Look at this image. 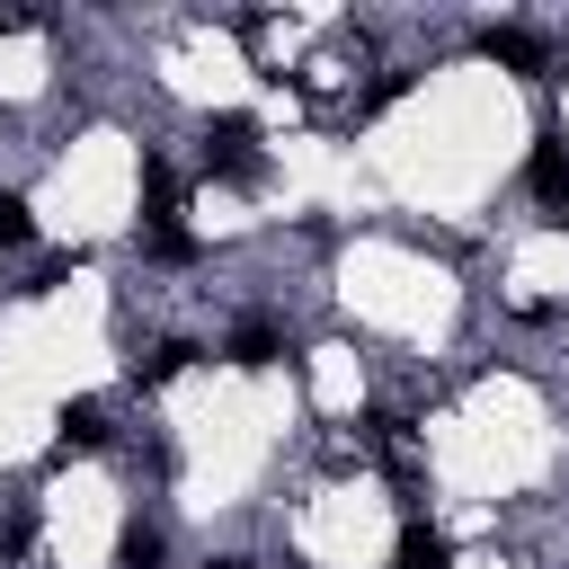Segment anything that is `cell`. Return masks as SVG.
I'll use <instances>...</instances> for the list:
<instances>
[{"label":"cell","mask_w":569,"mask_h":569,"mask_svg":"<svg viewBox=\"0 0 569 569\" xmlns=\"http://www.w3.org/2000/svg\"><path fill=\"white\" fill-rule=\"evenodd\" d=\"M489 53H498L507 71H542V44H533L525 27H489Z\"/></svg>","instance_id":"cell-5"},{"label":"cell","mask_w":569,"mask_h":569,"mask_svg":"<svg viewBox=\"0 0 569 569\" xmlns=\"http://www.w3.org/2000/svg\"><path fill=\"white\" fill-rule=\"evenodd\" d=\"M213 569H249V560H213Z\"/></svg>","instance_id":"cell-11"},{"label":"cell","mask_w":569,"mask_h":569,"mask_svg":"<svg viewBox=\"0 0 569 569\" xmlns=\"http://www.w3.org/2000/svg\"><path fill=\"white\" fill-rule=\"evenodd\" d=\"M53 445H62V453H98V445H107V409H98V400H71L62 427H53Z\"/></svg>","instance_id":"cell-3"},{"label":"cell","mask_w":569,"mask_h":569,"mask_svg":"<svg viewBox=\"0 0 569 569\" xmlns=\"http://www.w3.org/2000/svg\"><path fill=\"white\" fill-rule=\"evenodd\" d=\"M187 356H196V347H187V338H169V347H151V356H133V373H142V382H169V373H178Z\"/></svg>","instance_id":"cell-6"},{"label":"cell","mask_w":569,"mask_h":569,"mask_svg":"<svg viewBox=\"0 0 569 569\" xmlns=\"http://www.w3.org/2000/svg\"><path fill=\"white\" fill-rule=\"evenodd\" d=\"M231 365H276V329H258V320H249V329L231 338Z\"/></svg>","instance_id":"cell-7"},{"label":"cell","mask_w":569,"mask_h":569,"mask_svg":"<svg viewBox=\"0 0 569 569\" xmlns=\"http://www.w3.org/2000/svg\"><path fill=\"white\" fill-rule=\"evenodd\" d=\"M18 240H36V213H27V196H0V249H18Z\"/></svg>","instance_id":"cell-8"},{"label":"cell","mask_w":569,"mask_h":569,"mask_svg":"<svg viewBox=\"0 0 569 569\" xmlns=\"http://www.w3.org/2000/svg\"><path fill=\"white\" fill-rule=\"evenodd\" d=\"M525 178H533V196H542V204H560V213H569V151H560L551 133L533 142V160H525Z\"/></svg>","instance_id":"cell-2"},{"label":"cell","mask_w":569,"mask_h":569,"mask_svg":"<svg viewBox=\"0 0 569 569\" xmlns=\"http://www.w3.org/2000/svg\"><path fill=\"white\" fill-rule=\"evenodd\" d=\"M0 27H27V18H18V9H0Z\"/></svg>","instance_id":"cell-10"},{"label":"cell","mask_w":569,"mask_h":569,"mask_svg":"<svg viewBox=\"0 0 569 569\" xmlns=\"http://www.w3.org/2000/svg\"><path fill=\"white\" fill-rule=\"evenodd\" d=\"M124 569H160V533H151V525L124 533Z\"/></svg>","instance_id":"cell-9"},{"label":"cell","mask_w":569,"mask_h":569,"mask_svg":"<svg viewBox=\"0 0 569 569\" xmlns=\"http://www.w3.org/2000/svg\"><path fill=\"white\" fill-rule=\"evenodd\" d=\"M391 569H453V542H445L436 525H418V516H409V525H400V560H391Z\"/></svg>","instance_id":"cell-4"},{"label":"cell","mask_w":569,"mask_h":569,"mask_svg":"<svg viewBox=\"0 0 569 569\" xmlns=\"http://www.w3.org/2000/svg\"><path fill=\"white\" fill-rule=\"evenodd\" d=\"M204 169L231 178V187H249V178H258V124H249V116H213V124H204Z\"/></svg>","instance_id":"cell-1"}]
</instances>
